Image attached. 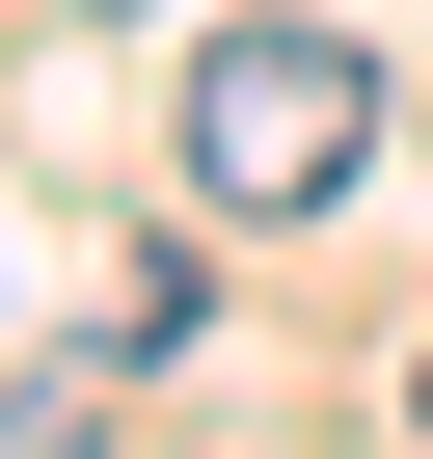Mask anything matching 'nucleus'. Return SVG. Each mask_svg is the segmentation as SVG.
I'll list each match as a JSON object with an SVG mask.
<instances>
[{
    "mask_svg": "<svg viewBox=\"0 0 433 459\" xmlns=\"http://www.w3.org/2000/svg\"><path fill=\"white\" fill-rule=\"evenodd\" d=\"M352 135H379L352 28H216V55H190V189H216V216H325Z\"/></svg>",
    "mask_w": 433,
    "mask_h": 459,
    "instance_id": "obj_1",
    "label": "nucleus"
},
{
    "mask_svg": "<svg viewBox=\"0 0 433 459\" xmlns=\"http://www.w3.org/2000/svg\"><path fill=\"white\" fill-rule=\"evenodd\" d=\"M406 432H433V351H406Z\"/></svg>",
    "mask_w": 433,
    "mask_h": 459,
    "instance_id": "obj_2",
    "label": "nucleus"
},
{
    "mask_svg": "<svg viewBox=\"0 0 433 459\" xmlns=\"http://www.w3.org/2000/svg\"><path fill=\"white\" fill-rule=\"evenodd\" d=\"M109 28H136V0H109Z\"/></svg>",
    "mask_w": 433,
    "mask_h": 459,
    "instance_id": "obj_3",
    "label": "nucleus"
}]
</instances>
